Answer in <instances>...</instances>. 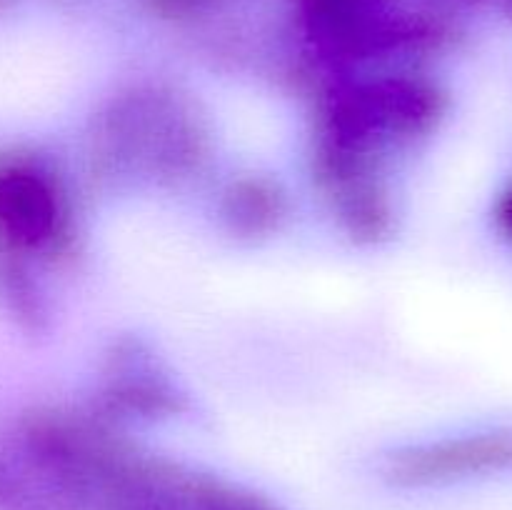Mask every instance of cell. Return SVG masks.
Instances as JSON below:
<instances>
[{
    "label": "cell",
    "mask_w": 512,
    "mask_h": 510,
    "mask_svg": "<svg viewBox=\"0 0 512 510\" xmlns=\"http://www.w3.org/2000/svg\"><path fill=\"white\" fill-rule=\"evenodd\" d=\"M510 460L512 438L490 435V438L460 440V443H450L428 455H418L413 463H408V475H413V478H445V475L495 468V465H505Z\"/></svg>",
    "instance_id": "1"
},
{
    "label": "cell",
    "mask_w": 512,
    "mask_h": 510,
    "mask_svg": "<svg viewBox=\"0 0 512 510\" xmlns=\"http://www.w3.org/2000/svg\"><path fill=\"white\" fill-rule=\"evenodd\" d=\"M0 213L18 238L35 240L50 228L53 200L38 180L15 173L0 185Z\"/></svg>",
    "instance_id": "2"
},
{
    "label": "cell",
    "mask_w": 512,
    "mask_h": 510,
    "mask_svg": "<svg viewBox=\"0 0 512 510\" xmlns=\"http://www.w3.org/2000/svg\"><path fill=\"white\" fill-rule=\"evenodd\" d=\"M500 220H503L505 228L512 233V190L508 195L503 198V203H500Z\"/></svg>",
    "instance_id": "3"
}]
</instances>
